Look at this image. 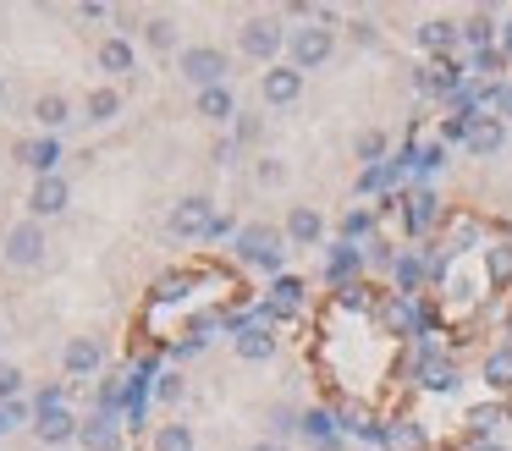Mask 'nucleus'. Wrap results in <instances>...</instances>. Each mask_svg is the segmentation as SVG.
I'll list each match as a JSON object with an SVG mask.
<instances>
[{"label":"nucleus","mask_w":512,"mask_h":451,"mask_svg":"<svg viewBox=\"0 0 512 451\" xmlns=\"http://www.w3.org/2000/svg\"><path fill=\"white\" fill-rule=\"evenodd\" d=\"M177 72L188 77L193 88H221L226 83V72H232V61H226V50L221 44H188V50L177 55Z\"/></svg>","instance_id":"obj_1"},{"label":"nucleus","mask_w":512,"mask_h":451,"mask_svg":"<svg viewBox=\"0 0 512 451\" xmlns=\"http://www.w3.org/2000/svg\"><path fill=\"white\" fill-rule=\"evenodd\" d=\"M237 50L248 55V61H259L270 72L276 66V55L287 50V28H281L276 17H248L243 22V33H237Z\"/></svg>","instance_id":"obj_2"},{"label":"nucleus","mask_w":512,"mask_h":451,"mask_svg":"<svg viewBox=\"0 0 512 451\" xmlns=\"http://www.w3.org/2000/svg\"><path fill=\"white\" fill-rule=\"evenodd\" d=\"M281 237H287V231H276V226H243L232 248L243 264H254V270H265V275H281Z\"/></svg>","instance_id":"obj_3"},{"label":"nucleus","mask_w":512,"mask_h":451,"mask_svg":"<svg viewBox=\"0 0 512 451\" xmlns=\"http://www.w3.org/2000/svg\"><path fill=\"white\" fill-rule=\"evenodd\" d=\"M45 220H17L12 231H6V242H0V253H6V264H17V270H34V264H45Z\"/></svg>","instance_id":"obj_4"},{"label":"nucleus","mask_w":512,"mask_h":451,"mask_svg":"<svg viewBox=\"0 0 512 451\" xmlns=\"http://www.w3.org/2000/svg\"><path fill=\"white\" fill-rule=\"evenodd\" d=\"M331 50H336V39H331V28H325V22H309V28H292L287 33V55H292V66H298V72L325 66V61H331Z\"/></svg>","instance_id":"obj_5"},{"label":"nucleus","mask_w":512,"mask_h":451,"mask_svg":"<svg viewBox=\"0 0 512 451\" xmlns=\"http://www.w3.org/2000/svg\"><path fill=\"white\" fill-rule=\"evenodd\" d=\"M303 297H309V286H303L298 275H276L270 292H265V303L254 308V319H259V325H270V319H292L303 308Z\"/></svg>","instance_id":"obj_6"},{"label":"nucleus","mask_w":512,"mask_h":451,"mask_svg":"<svg viewBox=\"0 0 512 451\" xmlns=\"http://www.w3.org/2000/svg\"><path fill=\"white\" fill-rule=\"evenodd\" d=\"M210 226H215V198H204V193H193V198H182L177 209H171V237H210Z\"/></svg>","instance_id":"obj_7"},{"label":"nucleus","mask_w":512,"mask_h":451,"mask_svg":"<svg viewBox=\"0 0 512 451\" xmlns=\"http://www.w3.org/2000/svg\"><path fill=\"white\" fill-rule=\"evenodd\" d=\"M34 435L45 440V446H67V440L83 435V418L72 413V407H45V413H34Z\"/></svg>","instance_id":"obj_8"},{"label":"nucleus","mask_w":512,"mask_h":451,"mask_svg":"<svg viewBox=\"0 0 512 451\" xmlns=\"http://www.w3.org/2000/svg\"><path fill=\"white\" fill-rule=\"evenodd\" d=\"M413 374H419V385H424V391H435V396L457 391V363L441 358L435 347H419V363H413Z\"/></svg>","instance_id":"obj_9"},{"label":"nucleus","mask_w":512,"mask_h":451,"mask_svg":"<svg viewBox=\"0 0 512 451\" xmlns=\"http://www.w3.org/2000/svg\"><path fill=\"white\" fill-rule=\"evenodd\" d=\"M457 44H463V22H452V17H430V22H419V50H430L435 61H452Z\"/></svg>","instance_id":"obj_10"},{"label":"nucleus","mask_w":512,"mask_h":451,"mask_svg":"<svg viewBox=\"0 0 512 451\" xmlns=\"http://www.w3.org/2000/svg\"><path fill=\"white\" fill-rule=\"evenodd\" d=\"M364 248H353V242H336V248H325V281L331 286H358V275H364Z\"/></svg>","instance_id":"obj_11"},{"label":"nucleus","mask_w":512,"mask_h":451,"mask_svg":"<svg viewBox=\"0 0 512 451\" xmlns=\"http://www.w3.org/2000/svg\"><path fill=\"white\" fill-rule=\"evenodd\" d=\"M72 204V187H67V176H39L34 182V193H28V209H34V220H50V215H61V209Z\"/></svg>","instance_id":"obj_12"},{"label":"nucleus","mask_w":512,"mask_h":451,"mask_svg":"<svg viewBox=\"0 0 512 451\" xmlns=\"http://www.w3.org/2000/svg\"><path fill=\"white\" fill-rule=\"evenodd\" d=\"M259 94H265V105H292V99H298L303 94V72H298V66H270V72L265 77H259Z\"/></svg>","instance_id":"obj_13"},{"label":"nucleus","mask_w":512,"mask_h":451,"mask_svg":"<svg viewBox=\"0 0 512 451\" xmlns=\"http://www.w3.org/2000/svg\"><path fill=\"white\" fill-rule=\"evenodd\" d=\"M122 435H127V424H116V413H89L78 440L89 451H122Z\"/></svg>","instance_id":"obj_14"},{"label":"nucleus","mask_w":512,"mask_h":451,"mask_svg":"<svg viewBox=\"0 0 512 451\" xmlns=\"http://www.w3.org/2000/svg\"><path fill=\"white\" fill-rule=\"evenodd\" d=\"M17 160H23L34 176H56V165H61V143H56V132H45V138H28V143H17Z\"/></svg>","instance_id":"obj_15"},{"label":"nucleus","mask_w":512,"mask_h":451,"mask_svg":"<svg viewBox=\"0 0 512 451\" xmlns=\"http://www.w3.org/2000/svg\"><path fill=\"white\" fill-rule=\"evenodd\" d=\"M463 83H468V66L463 61H435V66H424V72H419V88H424V94H441V99H452Z\"/></svg>","instance_id":"obj_16"},{"label":"nucleus","mask_w":512,"mask_h":451,"mask_svg":"<svg viewBox=\"0 0 512 451\" xmlns=\"http://www.w3.org/2000/svg\"><path fill=\"white\" fill-rule=\"evenodd\" d=\"M435 220H441V198H435L430 187H419V193L402 198V226H408L413 237H419V231H430Z\"/></svg>","instance_id":"obj_17"},{"label":"nucleus","mask_w":512,"mask_h":451,"mask_svg":"<svg viewBox=\"0 0 512 451\" xmlns=\"http://www.w3.org/2000/svg\"><path fill=\"white\" fill-rule=\"evenodd\" d=\"M320 237H325V215L314 204H298L287 215V242H298V248H320Z\"/></svg>","instance_id":"obj_18"},{"label":"nucleus","mask_w":512,"mask_h":451,"mask_svg":"<svg viewBox=\"0 0 512 451\" xmlns=\"http://www.w3.org/2000/svg\"><path fill=\"white\" fill-rule=\"evenodd\" d=\"M501 143H507V121H501V116H474V132H468V154L490 160V154H501Z\"/></svg>","instance_id":"obj_19"},{"label":"nucleus","mask_w":512,"mask_h":451,"mask_svg":"<svg viewBox=\"0 0 512 451\" xmlns=\"http://www.w3.org/2000/svg\"><path fill=\"white\" fill-rule=\"evenodd\" d=\"M61 363H67V374H78V380H83V374H94L105 363V347L94 336H72L67 352H61Z\"/></svg>","instance_id":"obj_20"},{"label":"nucleus","mask_w":512,"mask_h":451,"mask_svg":"<svg viewBox=\"0 0 512 451\" xmlns=\"http://www.w3.org/2000/svg\"><path fill=\"white\" fill-rule=\"evenodd\" d=\"M380 446L386 451H430V440H424L419 418H391V424L380 429Z\"/></svg>","instance_id":"obj_21"},{"label":"nucleus","mask_w":512,"mask_h":451,"mask_svg":"<svg viewBox=\"0 0 512 451\" xmlns=\"http://www.w3.org/2000/svg\"><path fill=\"white\" fill-rule=\"evenodd\" d=\"M386 325L397 330V336H424L419 303H413V297H397V292H391V297H386Z\"/></svg>","instance_id":"obj_22"},{"label":"nucleus","mask_w":512,"mask_h":451,"mask_svg":"<svg viewBox=\"0 0 512 451\" xmlns=\"http://www.w3.org/2000/svg\"><path fill=\"white\" fill-rule=\"evenodd\" d=\"M336 424H342V418H336L331 407H309L298 429H303V435H309V440H314V446H320V451H336Z\"/></svg>","instance_id":"obj_23"},{"label":"nucleus","mask_w":512,"mask_h":451,"mask_svg":"<svg viewBox=\"0 0 512 451\" xmlns=\"http://www.w3.org/2000/svg\"><path fill=\"white\" fill-rule=\"evenodd\" d=\"M237 358H243V363L276 358V336H270V325H248L243 336H237Z\"/></svg>","instance_id":"obj_24"},{"label":"nucleus","mask_w":512,"mask_h":451,"mask_svg":"<svg viewBox=\"0 0 512 451\" xmlns=\"http://www.w3.org/2000/svg\"><path fill=\"white\" fill-rule=\"evenodd\" d=\"M199 116L204 121H215V127H226V121H237V99H232V88H204L199 94Z\"/></svg>","instance_id":"obj_25"},{"label":"nucleus","mask_w":512,"mask_h":451,"mask_svg":"<svg viewBox=\"0 0 512 451\" xmlns=\"http://www.w3.org/2000/svg\"><path fill=\"white\" fill-rule=\"evenodd\" d=\"M479 380H485L490 391H512V347L485 352V363H479Z\"/></svg>","instance_id":"obj_26"},{"label":"nucleus","mask_w":512,"mask_h":451,"mask_svg":"<svg viewBox=\"0 0 512 451\" xmlns=\"http://www.w3.org/2000/svg\"><path fill=\"white\" fill-rule=\"evenodd\" d=\"M424 275H430V264L419 259V253H402L397 270H391V281H397V297H413L424 286Z\"/></svg>","instance_id":"obj_27"},{"label":"nucleus","mask_w":512,"mask_h":451,"mask_svg":"<svg viewBox=\"0 0 512 451\" xmlns=\"http://www.w3.org/2000/svg\"><path fill=\"white\" fill-rule=\"evenodd\" d=\"M34 121H39L45 132H56V127H67V121H72V105H67L61 94H39V99H34Z\"/></svg>","instance_id":"obj_28"},{"label":"nucleus","mask_w":512,"mask_h":451,"mask_svg":"<svg viewBox=\"0 0 512 451\" xmlns=\"http://www.w3.org/2000/svg\"><path fill=\"white\" fill-rule=\"evenodd\" d=\"M342 242H375V209H347L342 215Z\"/></svg>","instance_id":"obj_29"},{"label":"nucleus","mask_w":512,"mask_h":451,"mask_svg":"<svg viewBox=\"0 0 512 451\" xmlns=\"http://www.w3.org/2000/svg\"><path fill=\"white\" fill-rule=\"evenodd\" d=\"M507 413H512L507 402H485V407H474V413H468V429H474V440H490V429L507 424Z\"/></svg>","instance_id":"obj_30"},{"label":"nucleus","mask_w":512,"mask_h":451,"mask_svg":"<svg viewBox=\"0 0 512 451\" xmlns=\"http://www.w3.org/2000/svg\"><path fill=\"white\" fill-rule=\"evenodd\" d=\"M100 66H105L111 77L133 72V44H127V39H105V44H100Z\"/></svg>","instance_id":"obj_31"},{"label":"nucleus","mask_w":512,"mask_h":451,"mask_svg":"<svg viewBox=\"0 0 512 451\" xmlns=\"http://www.w3.org/2000/svg\"><path fill=\"white\" fill-rule=\"evenodd\" d=\"M463 39L474 44V50H496V17H490V11L468 17V22H463Z\"/></svg>","instance_id":"obj_32"},{"label":"nucleus","mask_w":512,"mask_h":451,"mask_svg":"<svg viewBox=\"0 0 512 451\" xmlns=\"http://www.w3.org/2000/svg\"><path fill=\"white\" fill-rule=\"evenodd\" d=\"M155 451H199V440H193V429H188V424H160Z\"/></svg>","instance_id":"obj_33"},{"label":"nucleus","mask_w":512,"mask_h":451,"mask_svg":"<svg viewBox=\"0 0 512 451\" xmlns=\"http://www.w3.org/2000/svg\"><path fill=\"white\" fill-rule=\"evenodd\" d=\"M144 39H149V50H177V22H171V17L144 22Z\"/></svg>","instance_id":"obj_34"},{"label":"nucleus","mask_w":512,"mask_h":451,"mask_svg":"<svg viewBox=\"0 0 512 451\" xmlns=\"http://www.w3.org/2000/svg\"><path fill=\"white\" fill-rule=\"evenodd\" d=\"M507 66V50H474V66H468V77H479V83H490V77Z\"/></svg>","instance_id":"obj_35"},{"label":"nucleus","mask_w":512,"mask_h":451,"mask_svg":"<svg viewBox=\"0 0 512 451\" xmlns=\"http://www.w3.org/2000/svg\"><path fill=\"white\" fill-rule=\"evenodd\" d=\"M116 110H122V94H116V88H94L89 94V121H111Z\"/></svg>","instance_id":"obj_36"},{"label":"nucleus","mask_w":512,"mask_h":451,"mask_svg":"<svg viewBox=\"0 0 512 451\" xmlns=\"http://www.w3.org/2000/svg\"><path fill=\"white\" fill-rule=\"evenodd\" d=\"M353 154L364 160V171H369V165H380V154H386V132H358Z\"/></svg>","instance_id":"obj_37"},{"label":"nucleus","mask_w":512,"mask_h":451,"mask_svg":"<svg viewBox=\"0 0 512 451\" xmlns=\"http://www.w3.org/2000/svg\"><path fill=\"white\" fill-rule=\"evenodd\" d=\"M485 270H490V281H512V242H496L485 253Z\"/></svg>","instance_id":"obj_38"},{"label":"nucleus","mask_w":512,"mask_h":451,"mask_svg":"<svg viewBox=\"0 0 512 451\" xmlns=\"http://www.w3.org/2000/svg\"><path fill=\"white\" fill-rule=\"evenodd\" d=\"M17 391H23V369L17 363H0V407L17 402Z\"/></svg>","instance_id":"obj_39"},{"label":"nucleus","mask_w":512,"mask_h":451,"mask_svg":"<svg viewBox=\"0 0 512 451\" xmlns=\"http://www.w3.org/2000/svg\"><path fill=\"white\" fill-rule=\"evenodd\" d=\"M336 303H342V308H375V286H364V281L342 286V292H336Z\"/></svg>","instance_id":"obj_40"},{"label":"nucleus","mask_w":512,"mask_h":451,"mask_svg":"<svg viewBox=\"0 0 512 451\" xmlns=\"http://www.w3.org/2000/svg\"><path fill=\"white\" fill-rule=\"evenodd\" d=\"M468 132H474V116H446L441 121V143H468Z\"/></svg>","instance_id":"obj_41"},{"label":"nucleus","mask_w":512,"mask_h":451,"mask_svg":"<svg viewBox=\"0 0 512 451\" xmlns=\"http://www.w3.org/2000/svg\"><path fill=\"white\" fill-rule=\"evenodd\" d=\"M45 407H67V385H45L34 402V413H45Z\"/></svg>","instance_id":"obj_42"},{"label":"nucleus","mask_w":512,"mask_h":451,"mask_svg":"<svg viewBox=\"0 0 512 451\" xmlns=\"http://www.w3.org/2000/svg\"><path fill=\"white\" fill-rule=\"evenodd\" d=\"M270 424H276V435H292V429L303 424V413H292V407H276V413H270Z\"/></svg>","instance_id":"obj_43"},{"label":"nucleus","mask_w":512,"mask_h":451,"mask_svg":"<svg viewBox=\"0 0 512 451\" xmlns=\"http://www.w3.org/2000/svg\"><path fill=\"white\" fill-rule=\"evenodd\" d=\"M446 165V143H430V149H419V171H441Z\"/></svg>","instance_id":"obj_44"},{"label":"nucleus","mask_w":512,"mask_h":451,"mask_svg":"<svg viewBox=\"0 0 512 451\" xmlns=\"http://www.w3.org/2000/svg\"><path fill=\"white\" fill-rule=\"evenodd\" d=\"M23 418H28V407H23V402H6V407H0V435H6V429H17Z\"/></svg>","instance_id":"obj_45"},{"label":"nucleus","mask_w":512,"mask_h":451,"mask_svg":"<svg viewBox=\"0 0 512 451\" xmlns=\"http://www.w3.org/2000/svg\"><path fill=\"white\" fill-rule=\"evenodd\" d=\"M259 138V121L254 116H237V143H254Z\"/></svg>","instance_id":"obj_46"},{"label":"nucleus","mask_w":512,"mask_h":451,"mask_svg":"<svg viewBox=\"0 0 512 451\" xmlns=\"http://www.w3.org/2000/svg\"><path fill=\"white\" fill-rule=\"evenodd\" d=\"M221 237H237L232 215H215V226H210V242H221Z\"/></svg>","instance_id":"obj_47"},{"label":"nucleus","mask_w":512,"mask_h":451,"mask_svg":"<svg viewBox=\"0 0 512 451\" xmlns=\"http://www.w3.org/2000/svg\"><path fill=\"white\" fill-rule=\"evenodd\" d=\"M353 39H358V44H375V39H380V33H375V22H364V17H358V22H353Z\"/></svg>","instance_id":"obj_48"},{"label":"nucleus","mask_w":512,"mask_h":451,"mask_svg":"<svg viewBox=\"0 0 512 451\" xmlns=\"http://www.w3.org/2000/svg\"><path fill=\"white\" fill-rule=\"evenodd\" d=\"M501 121H512V83H501V105H496Z\"/></svg>","instance_id":"obj_49"},{"label":"nucleus","mask_w":512,"mask_h":451,"mask_svg":"<svg viewBox=\"0 0 512 451\" xmlns=\"http://www.w3.org/2000/svg\"><path fill=\"white\" fill-rule=\"evenodd\" d=\"M259 182H281V165L276 160H259Z\"/></svg>","instance_id":"obj_50"},{"label":"nucleus","mask_w":512,"mask_h":451,"mask_svg":"<svg viewBox=\"0 0 512 451\" xmlns=\"http://www.w3.org/2000/svg\"><path fill=\"white\" fill-rule=\"evenodd\" d=\"M78 17H83V22H100L105 6H100V0H89V6H78Z\"/></svg>","instance_id":"obj_51"},{"label":"nucleus","mask_w":512,"mask_h":451,"mask_svg":"<svg viewBox=\"0 0 512 451\" xmlns=\"http://www.w3.org/2000/svg\"><path fill=\"white\" fill-rule=\"evenodd\" d=\"M160 396H166V402H171V396H182V380H177V374H166V380H160Z\"/></svg>","instance_id":"obj_52"},{"label":"nucleus","mask_w":512,"mask_h":451,"mask_svg":"<svg viewBox=\"0 0 512 451\" xmlns=\"http://www.w3.org/2000/svg\"><path fill=\"white\" fill-rule=\"evenodd\" d=\"M468 451H507V446H501V440H474Z\"/></svg>","instance_id":"obj_53"},{"label":"nucleus","mask_w":512,"mask_h":451,"mask_svg":"<svg viewBox=\"0 0 512 451\" xmlns=\"http://www.w3.org/2000/svg\"><path fill=\"white\" fill-rule=\"evenodd\" d=\"M248 451H281V440H259V446H248Z\"/></svg>","instance_id":"obj_54"},{"label":"nucleus","mask_w":512,"mask_h":451,"mask_svg":"<svg viewBox=\"0 0 512 451\" xmlns=\"http://www.w3.org/2000/svg\"><path fill=\"white\" fill-rule=\"evenodd\" d=\"M0 99H6V83H0Z\"/></svg>","instance_id":"obj_55"}]
</instances>
